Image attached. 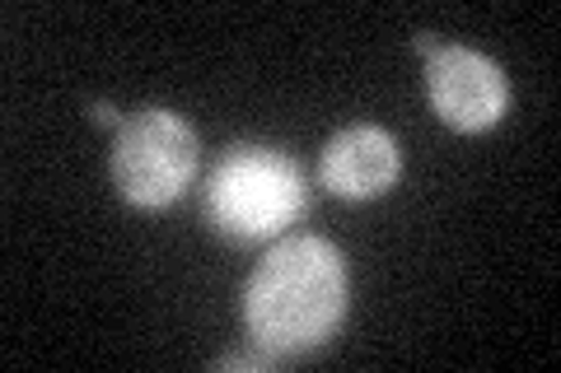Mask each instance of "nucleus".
<instances>
[{"label": "nucleus", "mask_w": 561, "mask_h": 373, "mask_svg": "<svg viewBox=\"0 0 561 373\" xmlns=\"http://www.w3.org/2000/svg\"><path fill=\"white\" fill-rule=\"evenodd\" d=\"M346 317V266L328 238H280L243 290V327L272 364L305 360Z\"/></svg>", "instance_id": "obj_1"}, {"label": "nucleus", "mask_w": 561, "mask_h": 373, "mask_svg": "<svg viewBox=\"0 0 561 373\" xmlns=\"http://www.w3.org/2000/svg\"><path fill=\"white\" fill-rule=\"evenodd\" d=\"M206 220L230 243L280 234L305 210V177L290 154L267 145H234L206 177Z\"/></svg>", "instance_id": "obj_2"}, {"label": "nucleus", "mask_w": 561, "mask_h": 373, "mask_svg": "<svg viewBox=\"0 0 561 373\" xmlns=\"http://www.w3.org/2000/svg\"><path fill=\"white\" fill-rule=\"evenodd\" d=\"M197 131L169 108H140L117 127L113 140V183L140 210H160L183 197L197 173Z\"/></svg>", "instance_id": "obj_3"}, {"label": "nucleus", "mask_w": 561, "mask_h": 373, "mask_svg": "<svg viewBox=\"0 0 561 373\" xmlns=\"http://www.w3.org/2000/svg\"><path fill=\"white\" fill-rule=\"evenodd\" d=\"M426 94L454 131H486L511 113L505 70L472 47H435V57H426Z\"/></svg>", "instance_id": "obj_4"}, {"label": "nucleus", "mask_w": 561, "mask_h": 373, "mask_svg": "<svg viewBox=\"0 0 561 373\" xmlns=\"http://www.w3.org/2000/svg\"><path fill=\"white\" fill-rule=\"evenodd\" d=\"M402 173V150L398 140L375 127V121H356V127L337 131L323 145L319 177L332 197L342 201H370L379 191H389Z\"/></svg>", "instance_id": "obj_5"}, {"label": "nucleus", "mask_w": 561, "mask_h": 373, "mask_svg": "<svg viewBox=\"0 0 561 373\" xmlns=\"http://www.w3.org/2000/svg\"><path fill=\"white\" fill-rule=\"evenodd\" d=\"M262 364H272L267 354H257V360H249V354H225V360H216V369H243V373H249V369H262Z\"/></svg>", "instance_id": "obj_6"}, {"label": "nucleus", "mask_w": 561, "mask_h": 373, "mask_svg": "<svg viewBox=\"0 0 561 373\" xmlns=\"http://www.w3.org/2000/svg\"><path fill=\"white\" fill-rule=\"evenodd\" d=\"M90 117L99 121V127H122V121H127V117H117L113 103H90Z\"/></svg>", "instance_id": "obj_7"}, {"label": "nucleus", "mask_w": 561, "mask_h": 373, "mask_svg": "<svg viewBox=\"0 0 561 373\" xmlns=\"http://www.w3.org/2000/svg\"><path fill=\"white\" fill-rule=\"evenodd\" d=\"M416 51H421V57H435V38H431V33H416Z\"/></svg>", "instance_id": "obj_8"}]
</instances>
